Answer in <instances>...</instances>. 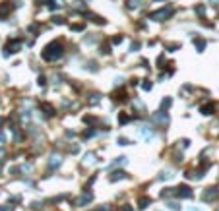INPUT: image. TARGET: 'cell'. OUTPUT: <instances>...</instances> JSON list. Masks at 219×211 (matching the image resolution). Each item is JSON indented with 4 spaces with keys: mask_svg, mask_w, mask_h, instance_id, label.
<instances>
[{
    "mask_svg": "<svg viewBox=\"0 0 219 211\" xmlns=\"http://www.w3.org/2000/svg\"><path fill=\"white\" fill-rule=\"evenodd\" d=\"M62 51H64V48H62V43L60 41H52L51 45H47V47H45V51H43V58H45V60H56V58H60L62 56Z\"/></svg>",
    "mask_w": 219,
    "mask_h": 211,
    "instance_id": "cell-1",
    "label": "cell"
},
{
    "mask_svg": "<svg viewBox=\"0 0 219 211\" xmlns=\"http://www.w3.org/2000/svg\"><path fill=\"white\" fill-rule=\"evenodd\" d=\"M171 16H172V8L167 6V8L159 10V12H153V14H151V19H155V21H165V19H169Z\"/></svg>",
    "mask_w": 219,
    "mask_h": 211,
    "instance_id": "cell-2",
    "label": "cell"
},
{
    "mask_svg": "<svg viewBox=\"0 0 219 211\" xmlns=\"http://www.w3.org/2000/svg\"><path fill=\"white\" fill-rule=\"evenodd\" d=\"M16 4H12V2H4V6H0V18H6V16L14 10Z\"/></svg>",
    "mask_w": 219,
    "mask_h": 211,
    "instance_id": "cell-3",
    "label": "cell"
},
{
    "mask_svg": "<svg viewBox=\"0 0 219 211\" xmlns=\"http://www.w3.org/2000/svg\"><path fill=\"white\" fill-rule=\"evenodd\" d=\"M153 118L159 122V124H167V122H169V116H167V113H165V110H159V113H155Z\"/></svg>",
    "mask_w": 219,
    "mask_h": 211,
    "instance_id": "cell-4",
    "label": "cell"
},
{
    "mask_svg": "<svg viewBox=\"0 0 219 211\" xmlns=\"http://www.w3.org/2000/svg\"><path fill=\"white\" fill-rule=\"evenodd\" d=\"M122 178H126V173H122V170H117V173L111 174V182H118Z\"/></svg>",
    "mask_w": 219,
    "mask_h": 211,
    "instance_id": "cell-5",
    "label": "cell"
},
{
    "mask_svg": "<svg viewBox=\"0 0 219 211\" xmlns=\"http://www.w3.org/2000/svg\"><path fill=\"white\" fill-rule=\"evenodd\" d=\"M60 163H62V159H60V157H58V155H52V157H51V161H49V167H51V169H56V167H58Z\"/></svg>",
    "mask_w": 219,
    "mask_h": 211,
    "instance_id": "cell-6",
    "label": "cell"
},
{
    "mask_svg": "<svg viewBox=\"0 0 219 211\" xmlns=\"http://www.w3.org/2000/svg\"><path fill=\"white\" fill-rule=\"evenodd\" d=\"M178 196H182V197H190V196H192L190 188H186V186H180V188H178Z\"/></svg>",
    "mask_w": 219,
    "mask_h": 211,
    "instance_id": "cell-7",
    "label": "cell"
},
{
    "mask_svg": "<svg viewBox=\"0 0 219 211\" xmlns=\"http://www.w3.org/2000/svg\"><path fill=\"white\" fill-rule=\"evenodd\" d=\"M140 136L151 138V128H149V126H142V128H140Z\"/></svg>",
    "mask_w": 219,
    "mask_h": 211,
    "instance_id": "cell-8",
    "label": "cell"
},
{
    "mask_svg": "<svg viewBox=\"0 0 219 211\" xmlns=\"http://www.w3.org/2000/svg\"><path fill=\"white\" fill-rule=\"evenodd\" d=\"M87 202H91V194H84V196L78 200V205H85Z\"/></svg>",
    "mask_w": 219,
    "mask_h": 211,
    "instance_id": "cell-9",
    "label": "cell"
},
{
    "mask_svg": "<svg viewBox=\"0 0 219 211\" xmlns=\"http://www.w3.org/2000/svg\"><path fill=\"white\" fill-rule=\"evenodd\" d=\"M126 4H128V8H138L142 4V0H126Z\"/></svg>",
    "mask_w": 219,
    "mask_h": 211,
    "instance_id": "cell-10",
    "label": "cell"
},
{
    "mask_svg": "<svg viewBox=\"0 0 219 211\" xmlns=\"http://www.w3.org/2000/svg\"><path fill=\"white\" fill-rule=\"evenodd\" d=\"M213 196H215V188H210V192L204 194V200H211Z\"/></svg>",
    "mask_w": 219,
    "mask_h": 211,
    "instance_id": "cell-11",
    "label": "cell"
},
{
    "mask_svg": "<svg viewBox=\"0 0 219 211\" xmlns=\"http://www.w3.org/2000/svg\"><path fill=\"white\" fill-rule=\"evenodd\" d=\"M172 174H171V170H163V174H161V176H159V178L161 180H167V178H171Z\"/></svg>",
    "mask_w": 219,
    "mask_h": 211,
    "instance_id": "cell-12",
    "label": "cell"
},
{
    "mask_svg": "<svg viewBox=\"0 0 219 211\" xmlns=\"http://www.w3.org/2000/svg\"><path fill=\"white\" fill-rule=\"evenodd\" d=\"M169 105H171V99H169V97H165V99H163V103H161V110H163V108H167Z\"/></svg>",
    "mask_w": 219,
    "mask_h": 211,
    "instance_id": "cell-13",
    "label": "cell"
},
{
    "mask_svg": "<svg viewBox=\"0 0 219 211\" xmlns=\"http://www.w3.org/2000/svg\"><path fill=\"white\" fill-rule=\"evenodd\" d=\"M167 205H169V209H172V211H178V203H175V202H169Z\"/></svg>",
    "mask_w": 219,
    "mask_h": 211,
    "instance_id": "cell-14",
    "label": "cell"
},
{
    "mask_svg": "<svg viewBox=\"0 0 219 211\" xmlns=\"http://www.w3.org/2000/svg\"><path fill=\"white\" fill-rule=\"evenodd\" d=\"M147 203H149V200H147V197L140 200V207H142V209H144V207H147Z\"/></svg>",
    "mask_w": 219,
    "mask_h": 211,
    "instance_id": "cell-15",
    "label": "cell"
},
{
    "mask_svg": "<svg viewBox=\"0 0 219 211\" xmlns=\"http://www.w3.org/2000/svg\"><path fill=\"white\" fill-rule=\"evenodd\" d=\"M93 157H95L93 153H87L85 155V163H93Z\"/></svg>",
    "mask_w": 219,
    "mask_h": 211,
    "instance_id": "cell-16",
    "label": "cell"
},
{
    "mask_svg": "<svg viewBox=\"0 0 219 211\" xmlns=\"http://www.w3.org/2000/svg\"><path fill=\"white\" fill-rule=\"evenodd\" d=\"M196 47H198V48H200V51H202V48L205 47V43H204V41H200V39H198V41H196Z\"/></svg>",
    "mask_w": 219,
    "mask_h": 211,
    "instance_id": "cell-17",
    "label": "cell"
},
{
    "mask_svg": "<svg viewBox=\"0 0 219 211\" xmlns=\"http://www.w3.org/2000/svg\"><path fill=\"white\" fill-rule=\"evenodd\" d=\"M118 143H120V145H128V143H130V141L126 140V138H120V140H118Z\"/></svg>",
    "mask_w": 219,
    "mask_h": 211,
    "instance_id": "cell-18",
    "label": "cell"
},
{
    "mask_svg": "<svg viewBox=\"0 0 219 211\" xmlns=\"http://www.w3.org/2000/svg\"><path fill=\"white\" fill-rule=\"evenodd\" d=\"M124 122H128V116H126V114H120V124H124Z\"/></svg>",
    "mask_w": 219,
    "mask_h": 211,
    "instance_id": "cell-19",
    "label": "cell"
},
{
    "mask_svg": "<svg viewBox=\"0 0 219 211\" xmlns=\"http://www.w3.org/2000/svg\"><path fill=\"white\" fill-rule=\"evenodd\" d=\"M144 89H145V91L151 89V83H149V81H145V83H144Z\"/></svg>",
    "mask_w": 219,
    "mask_h": 211,
    "instance_id": "cell-20",
    "label": "cell"
},
{
    "mask_svg": "<svg viewBox=\"0 0 219 211\" xmlns=\"http://www.w3.org/2000/svg\"><path fill=\"white\" fill-rule=\"evenodd\" d=\"M0 211H12V207H10V205H2V207H0Z\"/></svg>",
    "mask_w": 219,
    "mask_h": 211,
    "instance_id": "cell-21",
    "label": "cell"
},
{
    "mask_svg": "<svg viewBox=\"0 0 219 211\" xmlns=\"http://www.w3.org/2000/svg\"><path fill=\"white\" fill-rule=\"evenodd\" d=\"M29 31H35V33H37L39 27H37V25H29Z\"/></svg>",
    "mask_w": 219,
    "mask_h": 211,
    "instance_id": "cell-22",
    "label": "cell"
},
{
    "mask_svg": "<svg viewBox=\"0 0 219 211\" xmlns=\"http://www.w3.org/2000/svg\"><path fill=\"white\" fill-rule=\"evenodd\" d=\"M72 29H74V31H82L84 27H82V25H72Z\"/></svg>",
    "mask_w": 219,
    "mask_h": 211,
    "instance_id": "cell-23",
    "label": "cell"
},
{
    "mask_svg": "<svg viewBox=\"0 0 219 211\" xmlns=\"http://www.w3.org/2000/svg\"><path fill=\"white\" fill-rule=\"evenodd\" d=\"M120 41H122V37H115V39H112V43H115V45H118Z\"/></svg>",
    "mask_w": 219,
    "mask_h": 211,
    "instance_id": "cell-24",
    "label": "cell"
},
{
    "mask_svg": "<svg viewBox=\"0 0 219 211\" xmlns=\"http://www.w3.org/2000/svg\"><path fill=\"white\" fill-rule=\"evenodd\" d=\"M122 211H132V209H130V207H124V209H122Z\"/></svg>",
    "mask_w": 219,
    "mask_h": 211,
    "instance_id": "cell-25",
    "label": "cell"
},
{
    "mask_svg": "<svg viewBox=\"0 0 219 211\" xmlns=\"http://www.w3.org/2000/svg\"><path fill=\"white\" fill-rule=\"evenodd\" d=\"M188 211H200V209H188Z\"/></svg>",
    "mask_w": 219,
    "mask_h": 211,
    "instance_id": "cell-26",
    "label": "cell"
},
{
    "mask_svg": "<svg viewBox=\"0 0 219 211\" xmlns=\"http://www.w3.org/2000/svg\"><path fill=\"white\" fill-rule=\"evenodd\" d=\"M0 124H2V118H0Z\"/></svg>",
    "mask_w": 219,
    "mask_h": 211,
    "instance_id": "cell-27",
    "label": "cell"
}]
</instances>
